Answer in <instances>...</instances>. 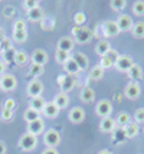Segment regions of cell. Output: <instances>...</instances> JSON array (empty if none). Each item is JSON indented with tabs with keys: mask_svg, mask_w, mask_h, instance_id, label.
I'll list each match as a JSON object with an SVG mask.
<instances>
[{
	"mask_svg": "<svg viewBox=\"0 0 144 154\" xmlns=\"http://www.w3.org/2000/svg\"><path fill=\"white\" fill-rule=\"evenodd\" d=\"M92 38H94V32H92L89 27L75 26L72 29V39H74V42L79 43V45L89 43Z\"/></svg>",
	"mask_w": 144,
	"mask_h": 154,
	"instance_id": "1",
	"label": "cell"
},
{
	"mask_svg": "<svg viewBox=\"0 0 144 154\" xmlns=\"http://www.w3.org/2000/svg\"><path fill=\"white\" fill-rule=\"evenodd\" d=\"M38 146V137L33 134H29V133H25L19 138V147L23 150V151H32L35 150Z\"/></svg>",
	"mask_w": 144,
	"mask_h": 154,
	"instance_id": "2",
	"label": "cell"
},
{
	"mask_svg": "<svg viewBox=\"0 0 144 154\" xmlns=\"http://www.w3.org/2000/svg\"><path fill=\"white\" fill-rule=\"evenodd\" d=\"M43 143L46 144L48 148H56L59 146V143H61V134H59V131H56L54 128L48 130L45 133V135H43Z\"/></svg>",
	"mask_w": 144,
	"mask_h": 154,
	"instance_id": "3",
	"label": "cell"
},
{
	"mask_svg": "<svg viewBox=\"0 0 144 154\" xmlns=\"http://www.w3.org/2000/svg\"><path fill=\"white\" fill-rule=\"evenodd\" d=\"M16 87H17V79H16L14 75L5 74L0 76V89H2V91L10 92V91L16 89Z\"/></svg>",
	"mask_w": 144,
	"mask_h": 154,
	"instance_id": "4",
	"label": "cell"
},
{
	"mask_svg": "<svg viewBox=\"0 0 144 154\" xmlns=\"http://www.w3.org/2000/svg\"><path fill=\"white\" fill-rule=\"evenodd\" d=\"M118 56H120V54L117 52L115 49H112V48H111L110 52L105 55V56H101V58H100V66L103 68L104 71H105V69H108V68H111V66H114V65H115V62H117V59H118Z\"/></svg>",
	"mask_w": 144,
	"mask_h": 154,
	"instance_id": "5",
	"label": "cell"
},
{
	"mask_svg": "<svg viewBox=\"0 0 144 154\" xmlns=\"http://www.w3.org/2000/svg\"><path fill=\"white\" fill-rule=\"evenodd\" d=\"M112 112V104L108 100H101L100 102H97L95 105V114L101 118H107L110 117Z\"/></svg>",
	"mask_w": 144,
	"mask_h": 154,
	"instance_id": "6",
	"label": "cell"
},
{
	"mask_svg": "<svg viewBox=\"0 0 144 154\" xmlns=\"http://www.w3.org/2000/svg\"><path fill=\"white\" fill-rule=\"evenodd\" d=\"M133 65H134V60H133V58H131L130 55H120L114 66H115L120 72H128Z\"/></svg>",
	"mask_w": 144,
	"mask_h": 154,
	"instance_id": "7",
	"label": "cell"
},
{
	"mask_svg": "<svg viewBox=\"0 0 144 154\" xmlns=\"http://www.w3.org/2000/svg\"><path fill=\"white\" fill-rule=\"evenodd\" d=\"M103 32L105 38H115L120 35V29L114 20H105L103 23Z\"/></svg>",
	"mask_w": 144,
	"mask_h": 154,
	"instance_id": "8",
	"label": "cell"
},
{
	"mask_svg": "<svg viewBox=\"0 0 144 154\" xmlns=\"http://www.w3.org/2000/svg\"><path fill=\"white\" fill-rule=\"evenodd\" d=\"M26 92H28V95H29V97H32V98L41 97L42 92H43V84H42L39 79L30 81V82L28 84Z\"/></svg>",
	"mask_w": 144,
	"mask_h": 154,
	"instance_id": "9",
	"label": "cell"
},
{
	"mask_svg": "<svg viewBox=\"0 0 144 154\" xmlns=\"http://www.w3.org/2000/svg\"><path fill=\"white\" fill-rule=\"evenodd\" d=\"M124 95L128 100H137L138 97L141 95V87L138 85V82H130V84H127V87L124 89Z\"/></svg>",
	"mask_w": 144,
	"mask_h": 154,
	"instance_id": "10",
	"label": "cell"
},
{
	"mask_svg": "<svg viewBox=\"0 0 144 154\" xmlns=\"http://www.w3.org/2000/svg\"><path fill=\"white\" fill-rule=\"evenodd\" d=\"M115 22L118 29H120V32H128V30H131V27L134 25L131 16H128V14H120Z\"/></svg>",
	"mask_w": 144,
	"mask_h": 154,
	"instance_id": "11",
	"label": "cell"
},
{
	"mask_svg": "<svg viewBox=\"0 0 144 154\" xmlns=\"http://www.w3.org/2000/svg\"><path fill=\"white\" fill-rule=\"evenodd\" d=\"M68 118L72 124H81L85 120V111L81 107H74L68 114Z\"/></svg>",
	"mask_w": 144,
	"mask_h": 154,
	"instance_id": "12",
	"label": "cell"
},
{
	"mask_svg": "<svg viewBox=\"0 0 144 154\" xmlns=\"http://www.w3.org/2000/svg\"><path fill=\"white\" fill-rule=\"evenodd\" d=\"M59 111L61 109L56 107V104L54 101H48L45 104L43 109H42V114H43V117H46V118H56L59 115Z\"/></svg>",
	"mask_w": 144,
	"mask_h": 154,
	"instance_id": "13",
	"label": "cell"
},
{
	"mask_svg": "<svg viewBox=\"0 0 144 154\" xmlns=\"http://www.w3.org/2000/svg\"><path fill=\"white\" fill-rule=\"evenodd\" d=\"M45 131V121L39 118V120H35L32 122H29L28 124V133L29 134H33V135H38L42 134Z\"/></svg>",
	"mask_w": 144,
	"mask_h": 154,
	"instance_id": "14",
	"label": "cell"
},
{
	"mask_svg": "<svg viewBox=\"0 0 144 154\" xmlns=\"http://www.w3.org/2000/svg\"><path fill=\"white\" fill-rule=\"evenodd\" d=\"M49 59V55L46 51L43 49H35L33 54H32V63H36V65H41L43 66Z\"/></svg>",
	"mask_w": 144,
	"mask_h": 154,
	"instance_id": "15",
	"label": "cell"
},
{
	"mask_svg": "<svg viewBox=\"0 0 144 154\" xmlns=\"http://www.w3.org/2000/svg\"><path fill=\"white\" fill-rule=\"evenodd\" d=\"M58 82H59V87H61L62 92H65V94H68L69 91L74 88V85H75L74 76H69V75H63V76H61V78L58 79Z\"/></svg>",
	"mask_w": 144,
	"mask_h": 154,
	"instance_id": "16",
	"label": "cell"
},
{
	"mask_svg": "<svg viewBox=\"0 0 144 154\" xmlns=\"http://www.w3.org/2000/svg\"><path fill=\"white\" fill-rule=\"evenodd\" d=\"M75 46V42L72 39V36H62L58 40V49L59 51H65V52H71Z\"/></svg>",
	"mask_w": 144,
	"mask_h": 154,
	"instance_id": "17",
	"label": "cell"
},
{
	"mask_svg": "<svg viewBox=\"0 0 144 154\" xmlns=\"http://www.w3.org/2000/svg\"><path fill=\"white\" fill-rule=\"evenodd\" d=\"M117 127V122L114 118H111V117H107V118H101L100 121V130L103 131V133H112Z\"/></svg>",
	"mask_w": 144,
	"mask_h": 154,
	"instance_id": "18",
	"label": "cell"
},
{
	"mask_svg": "<svg viewBox=\"0 0 144 154\" xmlns=\"http://www.w3.org/2000/svg\"><path fill=\"white\" fill-rule=\"evenodd\" d=\"M62 66H63V71L66 72V75H69V76H78V74L81 72L78 65L75 63V60L72 59V58H69Z\"/></svg>",
	"mask_w": 144,
	"mask_h": 154,
	"instance_id": "19",
	"label": "cell"
},
{
	"mask_svg": "<svg viewBox=\"0 0 144 154\" xmlns=\"http://www.w3.org/2000/svg\"><path fill=\"white\" fill-rule=\"evenodd\" d=\"M71 58L75 60V63L78 65V68H79V71H85V69L88 68L89 59L85 54H82V52H76V54L74 55V56H71Z\"/></svg>",
	"mask_w": 144,
	"mask_h": 154,
	"instance_id": "20",
	"label": "cell"
},
{
	"mask_svg": "<svg viewBox=\"0 0 144 154\" xmlns=\"http://www.w3.org/2000/svg\"><path fill=\"white\" fill-rule=\"evenodd\" d=\"M124 131V135L127 137V138H134V137H137V134L140 133V127H138V124L136 121H131L128 125H125L123 128Z\"/></svg>",
	"mask_w": 144,
	"mask_h": 154,
	"instance_id": "21",
	"label": "cell"
},
{
	"mask_svg": "<svg viewBox=\"0 0 144 154\" xmlns=\"http://www.w3.org/2000/svg\"><path fill=\"white\" fill-rule=\"evenodd\" d=\"M110 49H111L110 42H108L107 39H101L95 45V54L101 58V56H105V55L108 54V52H110Z\"/></svg>",
	"mask_w": 144,
	"mask_h": 154,
	"instance_id": "22",
	"label": "cell"
},
{
	"mask_svg": "<svg viewBox=\"0 0 144 154\" xmlns=\"http://www.w3.org/2000/svg\"><path fill=\"white\" fill-rule=\"evenodd\" d=\"M127 74H128V76H130L131 82H137V81H140L141 78H143V68L140 66L138 63H134V65L130 68V71H128Z\"/></svg>",
	"mask_w": 144,
	"mask_h": 154,
	"instance_id": "23",
	"label": "cell"
},
{
	"mask_svg": "<svg viewBox=\"0 0 144 154\" xmlns=\"http://www.w3.org/2000/svg\"><path fill=\"white\" fill-rule=\"evenodd\" d=\"M79 97H81V101H82V102L89 104V102H92V101L95 100V91L91 87H85L82 91H81Z\"/></svg>",
	"mask_w": 144,
	"mask_h": 154,
	"instance_id": "24",
	"label": "cell"
},
{
	"mask_svg": "<svg viewBox=\"0 0 144 154\" xmlns=\"http://www.w3.org/2000/svg\"><path fill=\"white\" fill-rule=\"evenodd\" d=\"M54 102L56 104V107L59 108V109H62V108H66L69 105V97H68V94H65V92H62V91H61V92L55 97Z\"/></svg>",
	"mask_w": 144,
	"mask_h": 154,
	"instance_id": "25",
	"label": "cell"
},
{
	"mask_svg": "<svg viewBox=\"0 0 144 154\" xmlns=\"http://www.w3.org/2000/svg\"><path fill=\"white\" fill-rule=\"evenodd\" d=\"M45 104H46V101L43 100V97L30 98V101H29V108H32V109H35V111L42 112V109H43V107H45Z\"/></svg>",
	"mask_w": 144,
	"mask_h": 154,
	"instance_id": "26",
	"label": "cell"
},
{
	"mask_svg": "<svg viewBox=\"0 0 144 154\" xmlns=\"http://www.w3.org/2000/svg\"><path fill=\"white\" fill-rule=\"evenodd\" d=\"M131 35L136 39H143L144 38V22H136L131 27Z\"/></svg>",
	"mask_w": 144,
	"mask_h": 154,
	"instance_id": "27",
	"label": "cell"
},
{
	"mask_svg": "<svg viewBox=\"0 0 144 154\" xmlns=\"http://www.w3.org/2000/svg\"><path fill=\"white\" fill-rule=\"evenodd\" d=\"M28 59H29V56H28L26 52H23V51H16V52H14L13 62L17 65V66H23V65H26V63H28Z\"/></svg>",
	"mask_w": 144,
	"mask_h": 154,
	"instance_id": "28",
	"label": "cell"
},
{
	"mask_svg": "<svg viewBox=\"0 0 144 154\" xmlns=\"http://www.w3.org/2000/svg\"><path fill=\"white\" fill-rule=\"evenodd\" d=\"M43 10H42L41 7H36L33 10H29L28 12V19L30 22H42L43 20Z\"/></svg>",
	"mask_w": 144,
	"mask_h": 154,
	"instance_id": "29",
	"label": "cell"
},
{
	"mask_svg": "<svg viewBox=\"0 0 144 154\" xmlns=\"http://www.w3.org/2000/svg\"><path fill=\"white\" fill-rule=\"evenodd\" d=\"M115 122H117V125H120V127H125V125H128L131 122V117L128 112H125V111H123V112H120V114L117 115V118H115Z\"/></svg>",
	"mask_w": 144,
	"mask_h": 154,
	"instance_id": "30",
	"label": "cell"
},
{
	"mask_svg": "<svg viewBox=\"0 0 144 154\" xmlns=\"http://www.w3.org/2000/svg\"><path fill=\"white\" fill-rule=\"evenodd\" d=\"M103 76H104V69L100 65H95L89 71V79L91 81H100L103 79Z\"/></svg>",
	"mask_w": 144,
	"mask_h": 154,
	"instance_id": "31",
	"label": "cell"
},
{
	"mask_svg": "<svg viewBox=\"0 0 144 154\" xmlns=\"http://www.w3.org/2000/svg\"><path fill=\"white\" fill-rule=\"evenodd\" d=\"M23 118L26 120V122H32V121L35 120H39L41 118V112L39 111H35V109H32V108H28L26 111H25V114H23Z\"/></svg>",
	"mask_w": 144,
	"mask_h": 154,
	"instance_id": "32",
	"label": "cell"
},
{
	"mask_svg": "<svg viewBox=\"0 0 144 154\" xmlns=\"http://www.w3.org/2000/svg\"><path fill=\"white\" fill-rule=\"evenodd\" d=\"M71 58V55H69V52H65V51H59V49H56L55 52V59L58 63H61V65H63L66 60Z\"/></svg>",
	"mask_w": 144,
	"mask_h": 154,
	"instance_id": "33",
	"label": "cell"
},
{
	"mask_svg": "<svg viewBox=\"0 0 144 154\" xmlns=\"http://www.w3.org/2000/svg\"><path fill=\"white\" fill-rule=\"evenodd\" d=\"M43 72H45V68L41 66V65H36V63H32V65L29 66V74L32 75V76H35V79H36L38 76H41V75H43Z\"/></svg>",
	"mask_w": 144,
	"mask_h": 154,
	"instance_id": "34",
	"label": "cell"
},
{
	"mask_svg": "<svg viewBox=\"0 0 144 154\" xmlns=\"http://www.w3.org/2000/svg\"><path fill=\"white\" fill-rule=\"evenodd\" d=\"M14 42H19V43H23L25 40L28 39V30H13V35H12Z\"/></svg>",
	"mask_w": 144,
	"mask_h": 154,
	"instance_id": "35",
	"label": "cell"
},
{
	"mask_svg": "<svg viewBox=\"0 0 144 154\" xmlns=\"http://www.w3.org/2000/svg\"><path fill=\"white\" fill-rule=\"evenodd\" d=\"M133 13L136 16H144V2L143 0H137L133 5Z\"/></svg>",
	"mask_w": 144,
	"mask_h": 154,
	"instance_id": "36",
	"label": "cell"
},
{
	"mask_svg": "<svg viewBox=\"0 0 144 154\" xmlns=\"http://www.w3.org/2000/svg\"><path fill=\"white\" fill-rule=\"evenodd\" d=\"M127 5V2L125 0H111L110 2V6L112 10H115V12H120V10H123L124 7Z\"/></svg>",
	"mask_w": 144,
	"mask_h": 154,
	"instance_id": "37",
	"label": "cell"
},
{
	"mask_svg": "<svg viewBox=\"0 0 144 154\" xmlns=\"http://www.w3.org/2000/svg\"><path fill=\"white\" fill-rule=\"evenodd\" d=\"M85 22H87V16H85V13H82V12L75 13V16H74V23H75V26H84Z\"/></svg>",
	"mask_w": 144,
	"mask_h": 154,
	"instance_id": "38",
	"label": "cell"
},
{
	"mask_svg": "<svg viewBox=\"0 0 144 154\" xmlns=\"http://www.w3.org/2000/svg\"><path fill=\"white\" fill-rule=\"evenodd\" d=\"M23 7L26 9V10H33L36 7H39V0H25L23 2Z\"/></svg>",
	"mask_w": 144,
	"mask_h": 154,
	"instance_id": "39",
	"label": "cell"
},
{
	"mask_svg": "<svg viewBox=\"0 0 144 154\" xmlns=\"http://www.w3.org/2000/svg\"><path fill=\"white\" fill-rule=\"evenodd\" d=\"M13 30H26V20L16 19L13 23Z\"/></svg>",
	"mask_w": 144,
	"mask_h": 154,
	"instance_id": "40",
	"label": "cell"
},
{
	"mask_svg": "<svg viewBox=\"0 0 144 154\" xmlns=\"http://www.w3.org/2000/svg\"><path fill=\"white\" fill-rule=\"evenodd\" d=\"M0 48H2V52H7V51L13 49V48H12V39L5 38V39L0 42Z\"/></svg>",
	"mask_w": 144,
	"mask_h": 154,
	"instance_id": "41",
	"label": "cell"
},
{
	"mask_svg": "<svg viewBox=\"0 0 144 154\" xmlns=\"http://www.w3.org/2000/svg\"><path fill=\"white\" fill-rule=\"evenodd\" d=\"M2 120L3 121H10L13 118V111L12 109H7V108H2Z\"/></svg>",
	"mask_w": 144,
	"mask_h": 154,
	"instance_id": "42",
	"label": "cell"
},
{
	"mask_svg": "<svg viewBox=\"0 0 144 154\" xmlns=\"http://www.w3.org/2000/svg\"><path fill=\"white\" fill-rule=\"evenodd\" d=\"M134 120H136L137 124L144 122V108H138L137 111L134 112Z\"/></svg>",
	"mask_w": 144,
	"mask_h": 154,
	"instance_id": "43",
	"label": "cell"
},
{
	"mask_svg": "<svg viewBox=\"0 0 144 154\" xmlns=\"http://www.w3.org/2000/svg\"><path fill=\"white\" fill-rule=\"evenodd\" d=\"M14 107H16V101H14L13 98H7V100L5 101V104H3V108L12 109V111H14Z\"/></svg>",
	"mask_w": 144,
	"mask_h": 154,
	"instance_id": "44",
	"label": "cell"
},
{
	"mask_svg": "<svg viewBox=\"0 0 144 154\" xmlns=\"http://www.w3.org/2000/svg\"><path fill=\"white\" fill-rule=\"evenodd\" d=\"M42 154H59L58 153V150H56V148H45V150H43V151H42Z\"/></svg>",
	"mask_w": 144,
	"mask_h": 154,
	"instance_id": "45",
	"label": "cell"
},
{
	"mask_svg": "<svg viewBox=\"0 0 144 154\" xmlns=\"http://www.w3.org/2000/svg\"><path fill=\"white\" fill-rule=\"evenodd\" d=\"M5 68H6L5 62H3V60H0V76H2V75H5Z\"/></svg>",
	"mask_w": 144,
	"mask_h": 154,
	"instance_id": "46",
	"label": "cell"
},
{
	"mask_svg": "<svg viewBox=\"0 0 144 154\" xmlns=\"http://www.w3.org/2000/svg\"><path fill=\"white\" fill-rule=\"evenodd\" d=\"M0 154H6V144L0 141Z\"/></svg>",
	"mask_w": 144,
	"mask_h": 154,
	"instance_id": "47",
	"label": "cell"
},
{
	"mask_svg": "<svg viewBox=\"0 0 144 154\" xmlns=\"http://www.w3.org/2000/svg\"><path fill=\"white\" fill-rule=\"evenodd\" d=\"M6 38V33H5V30H3V27H0V42Z\"/></svg>",
	"mask_w": 144,
	"mask_h": 154,
	"instance_id": "48",
	"label": "cell"
},
{
	"mask_svg": "<svg viewBox=\"0 0 144 154\" xmlns=\"http://www.w3.org/2000/svg\"><path fill=\"white\" fill-rule=\"evenodd\" d=\"M98 154H112V151H111V150H107V148H104V150H101V151H98Z\"/></svg>",
	"mask_w": 144,
	"mask_h": 154,
	"instance_id": "49",
	"label": "cell"
},
{
	"mask_svg": "<svg viewBox=\"0 0 144 154\" xmlns=\"http://www.w3.org/2000/svg\"><path fill=\"white\" fill-rule=\"evenodd\" d=\"M0 54H2V48H0Z\"/></svg>",
	"mask_w": 144,
	"mask_h": 154,
	"instance_id": "50",
	"label": "cell"
},
{
	"mask_svg": "<svg viewBox=\"0 0 144 154\" xmlns=\"http://www.w3.org/2000/svg\"><path fill=\"white\" fill-rule=\"evenodd\" d=\"M143 133H144V128H143Z\"/></svg>",
	"mask_w": 144,
	"mask_h": 154,
	"instance_id": "51",
	"label": "cell"
}]
</instances>
